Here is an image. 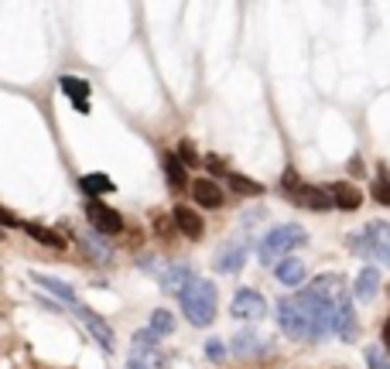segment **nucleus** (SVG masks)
Segmentation results:
<instances>
[{"instance_id":"obj_1","label":"nucleus","mask_w":390,"mask_h":369,"mask_svg":"<svg viewBox=\"0 0 390 369\" xmlns=\"http://www.w3.org/2000/svg\"><path fill=\"white\" fill-rule=\"evenodd\" d=\"M329 311L332 305L312 297L308 291L294 294V297H281L277 305V322L284 335H291L298 342H322L329 335Z\"/></svg>"},{"instance_id":"obj_2","label":"nucleus","mask_w":390,"mask_h":369,"mask_svg":"<svg viewBox=\"0 0 390 369\" xmlns=\"http://www.w3.org/2000/svg\"><path fill=\"white\" fill-rule=\"evenodd\" d=\"M178 301H182V311H185V318L199 325V329H206V325H213L216 318V284L213 280H206V277H192L182 291H178Z\"/></svg>"},{"instance_id":"obj_3","label":"nucleus","mask_w":390,"mask_h":369,"mask_svg":"<svg viewBox=\"0 0 390 369\" xmlns=\"http://www.w3.org/2000/svg\"><path fill=\"white\" fill-rule=\"evenodd\" d=\"M305 243H308V229H305V226H298V222L274 226L271 233L260 239L257 260H260V263H277V260H284L288 253L298 250V246H305Z\"/></svg>"},{"instance_id":"obj_4","label":"nucleus","mask_w":390,"mask_h":369,"mask_svg":"<svg viewBox=\"0 0 390 369\" xmlns=\"http://www.w3.org/2000/svg\"><path fill=\"white\" fill-rule=\"evenodd\" d=\"M350 250L356 256L390 263V222H367L356 236H350Z\"/></svg>"},{"instance_id":"obj_5","label":"nucleus","mask_w":390,"mask_h":369,"mask_svg":"<svg viewBox=\"0 0 390 369\" xmlns=\"http://www.w3.org/2000/svg\"><path fill=\"white\" fill-rule=\"evenodd\" d=\"M329 329L332 335H339L342 342H352L360 335V318H356V308H352V297L342 294L329 311Z\"/></svg>"},{"instance_id":"obj_6","label":"nucleus","mask_w":390,"mask_h":369,"mask_svg":"<svg viewBox=\"0 0 390 369\" xmlns=\"http://www.w3.org/2000/svg\"><path fill=\"white\" fill-rule=\"evenodd\" d=\"M230 314H233L236 322H260V318L267 314V301H264L257 291L243 288V291L233 294V301H230Z\"/></svg>"},{"instance_id":"obj_7","label":"nucleus","mask_w":390,"mask_h":369,"mask_svg":"<svg viewBox=\"0 0 390 369\" xmlns=\"http://www.w3.org/2000/svg\"><path fill=\"white\" fill-rule=\"evenodd\" d=\"M86 215H89V222H93V229H96L99 236H113L123 229V219H120L117 209H110V205H103V202H89L86 205Z\"/></svg>"},{"instance_id":"obj_8","label":"nucleus","mask_w":390,"mask_h":369,"mask_svg":"<svg viewBox=\"0 0 390 369\" xmlns=\"http://www.w3.org/2000/svg\"><path fill=\"white\" fill-rule=\"evenodd\" d=\"M230 349L233 356H243V359H250V356H267L271 352V342L264 339V335H257V331H236L233 339H230Z\"/></svg>"},{"instance_id":"obj_9","label":"nucleus","mask_w":390,"mask_h":369,"mask_svg":"<svg viewBox=\"0 0 390 369\" xmlns=\"http://www.w3.org/2000/svg\"><path fill=\"white\" fill-rule=\"evenodd\" d=\"M76 314H79V322H82V325L89 329V335L96 339V342L103 346V349H106V352L113 349V329H110V325H106V322L99 318L96 311H89V308H82V305H79Z\"/></svg>"},{"instance_id":"obj_10","label":"nucleus","mask_w":390,"mask_h":369,"mask_svg":"<svg viewBox=\"0 0 390 369\" xmlns=\"http://www.w3.org/2000/svg\"><path fill=\"white\" fill-rule=\"evenodd\" d=\"M192 198H195V205H202V209H219V205L226 202L223 188L216 185L213 178H199V181H192Z\"/></svg>"},{"instance_id":"obj_11","label":"nucleus","mask_w":390,"mask_h":369,"mask_svg":"<svg viewBox=\"0 0 390 369\" xmlns=\"http://www.w3.org/2000/svg\"><path fill=\"white\" fill-rule=\"evenodd\" d=\"M247 243H226L219 256H216V271L219 273H236L243 271V263H247Z\"/></svg>"},{"instance_id":"obj_12","label":"nucleus","mask_w":390,"mask_h":369,"mask_svg":"<svg viewBox=\"0 0 390 369\" xmlns=\"http://www.w3.org/2000/svg\"><path fill=\"white\" fill-rule=\"evenodd\" d=\"M172 222H175V229H182V233L189 236V239H199L202 236V215L195 212V209H189V205H178L175 212H172Z\"/></svg>"},{"instance_id":"obj_13","label":"nucleus","mask_w":390,"mask_h":369,"mask_svg":"<svg viewBox=\"0 0 390 369\" xmlns=\"http://www.w3.org/2000/svg\"><path fill=\"white\" fill-rule=\"evenodd\" d=\"M62 93L72 96L79 113H89V82L86 79H76V76H62Z\"/></svg>"},{"instance_id":"obj_14","label":"nucleus","mask_w":390,"mask_h":369,"mask_svg":"<svg viewBox=\"0 0 390 369\" xmlns=\"http://www.w3.org/2000/svg\"><path fill=\"white\" fill-rule=\"evenodd\" d=\"M332 195V205H339V209H360V202H363V192L350 185V181H339V185H325Z\"/></svg>"},{"instance_id":"obj_15","label":"nucleus","mask_w":390,"mask_h":369,"mask_svg":"<svg viewBox=\"0 0 390 369\" xmlns=\"http://www.w3.org/2000/svg\"><path fill=\"white\" fill-rule=\"evenodd\" d=\"M305 273H308V267L298 260V256H284V260H277V271H274V277L281 280V284H301L305 280Z\"/></svg>"},{"instance_id":"obj_16","label":"nucleus","mask_w":390,"mask_h":369,"mask_svg":"<svg viewBox=\"0 0 390 369\" xmlns=\"http://www.w3.org/2000/svg\"><path fill=\"white\" fill-rule=\"evenodd\" d=\"M21 229L31 236L35 243H41V246H52V250H65V246H69V243L62 239V233L48 229V226H38V222H21Z\"/></svg>"},{"instance_id":"obj_17","label":"nucleus","mask_w":390,"mask_h":369,"mask_svg":"<svg viewBox=\"0 0 390 369\" xmlns=\"http://www.w3.org/2000/svg\"><path fill=\"white\" fill-rule=\"evenodd\" d=\"M380 294V271L377 267H363L356 277V297L360 301H373Z\"/></svg>"},{"instance_id":"obj_18","label":"nucleus","mask_w":390,"mask_h":369,"mask_svg":"<svg viewBox=\"0 0 390 369\" xmlns=\"http://www.w3.org/2000/svg\"><path fill=\"white\" fill-rule=\"evenodd\" d=\"M281 192H284V198H291L294 205H301V202H305V192H308V185L301 181V175H298L294 168H284V175H281Z\"/></svg>"},{"instance_id":"obj_19","label":"nucleus","mask_w":390,"mask_h":369,"mask_svg":"<svg viewBox=\"0 0 390 369\" xmlns=\"http://www.w3.org/2000/svg\"><path fill=\"white\" fill-rule=\"evenodd\" d=\"M31 280H35L38 288H45L48 294H55L62 305H76V294H72V288H69V284H62V280L48 277V273H31Z\"/></svg>"},{"instance_id":"obj_20","label":"nucleus","mask_w":390,"mask_h":369,"mask_svg":"<svg viewBox=\"0 0 390 369\" xmlns=\"http://www.w3.org/2000/svg\"><path fill=\"white\" fill-rule=\"evenodd\" d=\"M130 369H168V363L157 356V349H134V356L127 359Z\"/></svg>"},{"instance_id":"obj_21","label":"nucleus","mask_w":390,"mask_h":369,"mask_svg":"<svg viewBox=\"0 0 390 369\" xmlns=\"http://www.w3.org/2000/svg\"><path fill=\"white\" fill-rule=\"evenodd\" d=\"M79 192H86L89 198H96V195H106V192H113V181L106 175H82L79 178Z\"/></svg>"},{"instance_id":"obj_22","label":"nucleus","mask_w":390,"mask_h":369,"mask_svg":"<svg viewBox=\"0 0 390 369\" xmlns=\"http://www.w3.org/2000/svg\"><path fill=\"white\" fill-rule=\"evenodd\" d=\"M79 246L89 253V256H93L96 263H110V260H113V250H110V246H106V243H103L99 236H93V233L82 236V239H79Z\"/></svg>"},{"instance_id":"obj_23","label":"nucleus","mask_w":390,"mask_h":369,"mask_svg":"<svg viewBox=\"0 0 390 369\" xmlns=\"http://www.w3.org/2000/svg\"><path fill=\"white\" fill-rule=\"evenodd\" d=\"M161 164H165V178H168V185L172 188H185V164L178 161V154H165L161 157Z\"/></svg>"},{"instance_id":"obj_24","label":"nucleus","mask_w":390,"mask_h":369,"mask_svg":"<svg viewBox=\"0 0 390 369\" xmlns=\"http://www.w3.org/2000/svg\"><path fill=\"white\" fill-rule=\"evenodd\" d=\"M305 209H332V195L325 185H308V192H305V202H301Z\"/></svg>"},{"instance_id":"obj_25","label":"nucleus","mask_w":390,"mask_h":369,"mask_svg":"<svg viewBox=\"0 0 390 369\" xmlns=\"http://www.w3.org/2000/svg\"><path fill=\"white\" fill-rule=\"evenodd\" d=\"M373 198L380 202V205H390V171L387 164H377V178H373Z\"/></svg>"},{"instance_id":"obj_26","label":"nucleus","mask_w":390,"mask_h":369,"mask_svg":"<svg viewBox=\"0 0 390 369\" xmlns=\"http://www.w3.org/2000/svg\"><path fill=\"white\" fill-rule=\"evenodd\" d=\"M226 185L240 195H264V185L254 181V178H247V175H233V171H230V175H226Z\"/></svg>"},{"instance_id":"obj_27","label":"nucleus","mask_w":390,"mask_h":369,"mask_svg":"<svg viewBox=\"0 0 390 369\" xmlns=\"http://www.w3.org/2000/svg\"><path fill=\"white\" fill-rule=\"evenodd\" d=\"M189 280H192V271H189V267H168V273L161 277V284H165L168 291H182Z\"/></svg>"},{"instance_id":"obj_28","label":"nucleus","mask_w":390,"mask_h":369,"mask_svg":"<svg viewBox=\"0 0 390 369\" xmlns=\"http://www.w3.org/2000/svg\"><path fill=\"white\" fill-rule=\"evenodd\" d=\"M151 331H155L157 339H161V335H172V331H175V318H172V311L157 308L155 314H151Z\"/></svg>"},{"instance_id":"obj_29","label":"nucleus","mask_w":390,"mask_h":369,"mask_svg":"<svg viewBox=\"0 0 390 369\" xmlns=\"http://www.w3.org/2000/svg\"><path fill=\"white\" fill-rule=\"evenodd\" d=\"M367 369H390V356L384 349H377V346H367Z\"/></svg>"},{"instance_id":"obj_30","label":"nucleus","mask_w":390,"mask_h":369,"mask_svg":"<svg viewBox=\"0 0 390 369\" xmlns=\"http://www.w3.org/2000/svg\"><path fill=\"white\" fill-rule=\"evenodd\" d=\"M178 161H182L185 168H195V164H202V157H199V151H195L192 140H182V144H178Z\"/></svg>"},{"instance_id":"obj_31","label":"nucleus","mask_w":390,"mask_h":369,"mask_svg":"<svg viewBox=\"0 0 390 369\" xmlns=\"http://www.w3.org/2000/svg\"><path fill=\"white\" fill-rule=\"evenodd\" d=\"M206 356H209V363H223V359H226V346H223L219 339H209V342H206Z\"/></svg>"},{"instance_id":"obj_32","label":"nucleus","mask_w":390,"mask_h":369,"mask_svg":"<svg viewBox=\"0 0 390 369\" xmlns=\"http://www.w3.org/2000/svg\"><path fill=\"white\" fill-rule=\"evenodd\" d=\"M0 226H7V229H18L21 219L11 212V209H4V205H0Z\"/></svg>"},{"instance_id":"obj_33","label":"nucleus","mask_w":390,"mask_h":369,"mask_svg":"<svg viewBox=\"0 0 390 369\" xmlns=\"http://www.w3.org/2000/svg\"><path fill=\"white\" fill-rule=\"evenodd\" d=\"M206 164H209V171H216V175H230V171H226V164H223V157L209 154V157H206Z\"/></svg>"},{"instance_id":"obj_34","label":"nucleus","mask_w":390,"mask_h":369,"mask_svg":"<svg viewBox=\"0 0 390 369\" xmlns=\"http://www.w3.org/2000/svg\"><path fill=\"white\" fill-rule=\"evenodd\" d=\"M384 346H387V349H390V318H387V322H384Z\"/></svg>"}]
</instances>
